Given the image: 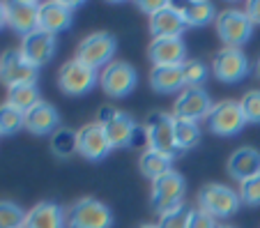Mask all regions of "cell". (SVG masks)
<instances>
[{"label": "cell", "instance_id": "1", "mask_svg": "<svg viewBox=\"0 0 260 228\" xmlns=\"http://www.w3.org/2000/svg\"><path fill=\"white\" fill-rule=\"evenodd\" d=\"M182 201H184V178L180 173L171 171L152 182L150 203H152L154 212H159V217L182 208Z\"/></svg>", "mask_w": 260, "mask_h": 228}, {"label": "cell", "instance_id": "2", "mask_svg": "<svg viewBox=\"0 0 260 228\" xmlns=\"http://www.w3.org/2000/svg\"><path fill=\"white\" fill-rule=\"evenodd\" d=\"M214 21H216V32H219L221 42L226 46H231V49H240L253 35V21L249 19L246 12L226 10L221 12Z\"/></svg>", "mask_w": 260, "mask_h": 228}, {"label": "cell", "instance_id": "3", "mask_svg": "<svg viewBox=\"0 0 260 228\" xmlns=\"http://www.w3.org/2000/svg\"><path fill=\"white\" fill-rule=\"evenodd\" d=\"M201 201V210H205L210 217L214 219H228L235 214V210L240 208V193L235 189L226 187V184H205L198 196Z\"/></svg>", "mask_w": 260, "mask_h": 228}, {"label": "cell", "instance_id": "4", "mask_svg": "<svg viewBox=\"0 0 260 228\" xmlns=\"http://www.w3.org/2000/svg\"><path fill=\"white\" fill-rule=\"evenodd\" d=\"M72 228H111L113 226V214L102 201L97 199H81L74 203L67 217Z\"/></svg>", "mask_w": 260, "mask_h": 228}, {"label": "cell", "instance_id": "5", "mask_svg": "<svg viewBox=\"0 0 260 228\" xmlns=\"http://www.w3.org/2000/svg\"><path fill=\"white\" fill-rule=\"evenodd\" d=\"M244 124H246V118L242 113L240 102H233V100L214 104L210 115H207V127L216 136H235L244 129Z\"/></svg>", "mask_w": 260, "mask_h": 228}, {"label": "cell", "instance_id": "6", "mask_svg": "<svg viewBox=\"0 0 260 228\" xmlns=\"http://www.w3.org/2000/svg\"><path fill=\"white\" fill-rule=\"evenodd\" d=\"M97 83H99L97 70L83 64L76 58L64 62L58 72V85L67 94H88Z\"/></svg>", "mask_w": 260, "mask_h": 228}, {"label": "cell", "instance_id": "7", "mask_svg": "<svg viewBox=\"0 0 260 228\" xmlns=\"http://www.w3.org/2000/svg\"><path fill=\"white\" fill-rule=\"evenodd\" d=\"M115 53V37L111 32H92L79 44L76 51V60L83 64L97 70V67H106L111 64V58Z\"/></svg>", "mask_w": 260, "mask_h": 228}, {"label": "cell", "instance_id": "8", "mask_svg": "<svg viewBox=\"0 0 260 228\" xmlns=\"http://www.w3.org/2000/svg\"><path fill=\"white\" fill-rule=\"evenodd\" d=\"M136 81H138V74L129 62H111L106 64L99 74V83H102L104 92L120 100V97H127L134 88H136Z\"/></svg>", "mask_w": 260, "mask_h": 228}, {"label": "cell", "instance_id": "9", "mask_svg": "<svg viewBox=\"0 0 260 228\" xmlns=\"http://www.w3.org/2000/svg\"><path fill=\"white\" fill-rule=\"evenodd\" d=\"M147 132V148L157 150L164 154H173L177 150L175 145V118L168 113H152L145 124Z\"/></svg>", "mask_w": 260, "mask_h": 228}, {"label": "cell", "instance_id": "10", "mask_svg": "<svg viewBox=\"0 0 260 228\" xmlns=\"http://www.w3.org/2000/svg\"><path fill=\"white\" fill-rule=\"evenodd\" d=\"M212 100L210 94L203 88H184L175 100V106H173V118L177 120H191V122H198V120L210 115L212 111Z\"/></svg>", "mask_w": 260, "mask_h": 228}, {"label": "cell", "instance_id": "11", "mask_svg": "<svg viewBox=\"0 0 260 228\" xmlns=\"http://www.w3.org/2000/svg\"><path fill=\"white\" fill-rule=\"evenodd\" d=\"M0 81L7 88L35 83L37 81V70L21 55L19 49H10L0 55Z\"/></svg>", "mask_w": 260, "mask_h": 228}, {"label": "cell", "instance_id": "12", "mask_svg": "<svg viewBox=\"0 0 260 228\" xmlns=\"http://www.w3.org/2000/svg\"><path fill=\"white\" fill-rule=\"evenodd\" d=\"M212 70H214L216 79L223 81V83H237V81H242L249 74V60L242 53V49L223 46V49L214 55Z\"/></svg>", "mask_w": 260, "mask_h": 228}, {"label": "cell", "instance_id": "13", "mask_svg": "<svg viewBox=\"0 0 260 228\" xmlns=\"http://www.w3.org/2000/svg\"><path fill=\"white\" fill-rule=\"evenodd\" d=\"M19 51L35 70H37V67L46 64L55 55V35H49L44 30H35V32L23 37Z\"/></svg>", "mask_w": 260, "mask_h": 228}, {"label": "cell", "instance_id": "14", "mask_svg": "<svg viewBox=\"0 0 260 228\" xmlns=\"http://www.w3.org/2000/svg\"><path fill=\"white\" fill-rule=\"evenodd\" d=\"M147 55L154 62V67H182L187 58V46L182 37H159V40H152Z\"/></svg>", "mask_w": 260, "mask_h": 228}, {"label": "cell", "instance_id": "15", "mask_svg": "<svg viewBox=\"0 0 260 228\" xmlns=\"http://www.w3.org/2000/svg\"><path fill=\"white\" fill-rule=\"evenodd\" d=\"M7 25L19 32V35H30L35 30H40V5L37 3H28V0H16V3H7Z\"/></svg>", "mask_w": 260, "mask_h": 228}, {"label": "cell", "instance_id": "16", "mask_svg": "<svg viewBox=\"0 0 260 228\" xmlns=\"http://www.w3.org/2000/svg\"><path fill=\"white\" fill-rule=\"evenodd\" d=\"M189 28V23L182 16V10L168 3L164 10H159L157 14L150 16V32L154 40L159 37H180L184 30Z\"/></svg>", "mask_w": 260, "mask_h": 228}, {"label": "cell", "instance_id": "17", "mask_svg": "<svg viewBox=\"0 0 260 228\" xmlns=\"http://www.w3.org/2000/svg\"><path fill=\"white\" fill-rule=\"evenodd\" d=\"M108 152H111V143L99 122L85 124L83 129H79V154H83L90 161H99Z\"/></svg>", "mask_w": 260, "mask_h": 228}, {"label": "cell", "instance_id": "18", "mask_svg": "<svg viewBox=\"0 0 260 228\" xmlns=\"http://www.w3.org/2000/svg\"><path fill=\"white\" fill-rule=\"evenodd\" d=\"M72 25V5L67 3H42L40 5V30L58 35Z\"/></svg>", "mask_w": 260, "mask_h": 228}, {"label": "cell", "instance_id": "19", "mask_svg": "<svg viewBox=\"0 0 260 228\" xmlns=\"http://www.w3.org/2000/svg\"><path fill=\"white\" fill-rule=\"evenodd\" d=\"M58 122H60L58 111H55L49 102H40V104L32 106V109L25 113L23 127L37 136H46V134L58 132Z\"/></svg>", "mask_w": 260, "mask_h": 228}, {"label": "cell", "instance_id": "20", "mask_svg": "<svg viewBox=\"0 0 260 228\" xmlns=\"http://www.w3.org/2000/svg\"><path fill=\"white\" fill-rule=\"evenodd\" d=\"M64 223L67 219H64L62 208L51 201H42L30 212H25L23 228H64Z\"/></svg>", "mask_w": 260, "mask_h": 228}, {"label": "cell", "instance_id": "21", "mask_svg": "<svg viewBox=\"0 0 260 228\" xmlns=\"http://www.w3.org/2000/svg\"><path fill=\"white\" fill-rule=\"evenodd\" d=\"M228 173L237 180L244 182L260 173V152L253 148H240L231 154L228 159Z\"/></svg>", "mask_w": 260, "mask_h": 228}, {"label": "cell", "instance_id": "22", "mask_svg": "<svg viewBox=\"0 0 260 228\" xmlns=\"http://www.w3.org/2000/svg\"><path fill=\"white\" fill-rule=\"evenodd\" d=\"M102 127H104V132H106V139H108V143H111V148H129L132 136L138 124L134 122V118L129 113L118 111V115H115L111 122L102 124Z\"/></svg>", "mask_w": 260, "mask_h": 228}, {"label": "cell", "instance_id": "23", "mask_svg": "<svg viewBox=\"0 0 260 228\" xmlns=\"http://www.w3.org/2000/svg\"><path fill=\"white\" fill-rule=\"evenodd\" d=\"M150 85L161 94L182 90L184 88L182 67H152V72H150Z\"/></svg>", "mask_w": 260, "mask_h": 228}, {"label": "cell", "instance_id": "24", "mask_svg": "<svg viewBox=\"0 0 260 228\" xmlns=\"http://www.w3.org/2000/svg\"><path fill=\"white\" fill-rule=\"evenodd\" d=\"M138 166H141V173L145 175L147 180L154 182L157 178H161V175L173 171V154H164V152H157V150L147 148L145 152L141 154Z\"/></svg>", "mask_w": 260, "mask_h": 228}, {"label": "cell", "instance_id": "25", "mask_svg": "<svg viewBox=\"0 0 260 228\" xmlns=\"http://www.w3.org/2000/svg\"><path fill=\"white\" fill-rule=\"evenodd\" d=\"M40 88L37 83H25V85H16V88H10L7 92V104L14 106L21 113H28L32 106L40 104Z\"/></svg>", "mask_w": 260, "mask_h": 228}, {"label": "cell", "instance_id": "26", "mask_svg": "<svg viewBox=\"0 0 260 228\" xmlns=\"http://www.w3.org/2000/svg\"><path fill=\"white\" fill-rule=\"evenodd\" d=\"M180 10H182L184 21L189 23V28H191V25H207L210 21L216 19L214 5L207 3V0H191V3H184Z\"/></svg>", "mask_w": 260, "mask_h": 228}, {"label": "cell", "instance_id": "27", "mask_svg": "<svg viewBox=\"0 0 260 228\" xmlns=\"http://www.w3.org/2000/svg\"><path fill=\"white\" fill-rule=\"evenodd\" d=\"M201 143V127L191 120L175 118V145L177 150H191Z\"/></svg>", "mask_w": 260, "mask_h": 228}, {"label": "cell", "instance_id": "28", "mask_svg": "<svg viewBox=\"0 0 260 228\" xmlns=\"http://www.w3.org/2000/svg\"><path fill=\"white\" fill-rule=\"evenodd\" d=\"M51 148L60 157H69V154L79 152V132H72V129H64V127L53 132Z\"/></svg>", "mask_w": 260, "mask_h": 228}, {"label": "cell", "instance_id": "29", "mask_svg": "<svg viewBox=\"0 0 260 228\" xmlns=\"http://www.w3.org/2000/svg\"><path fill=\"white\" fill-rule=\"evenodd\" d=\"M25 122V113L16 111L14 106L5 104L0 106V136H10V134H16Z\"/></svg>", "mask_w": 260, "mask_h": 228}, {"label": "cell", "instance_id": "30", "mask_svg": "<svg viewBox=\"0 0 260 228\" xmlns=\"http://www.w3.org/2000/svg\"><path fill=\"white\" fill-rule=\"evenodd\" d=\"M25 212L12 201H0V228H23Z\"/></svg>", "mask_w": 260, "mask_h": 228}, {"label": "cell", "instance_id": "31", "mask_svg": "<svg viewBox=\"0 0 260 228\" xmlns=\"http://www.w3.org/2000/svg\"><path fill=\"white\" fill-rule=\"evenodd\" d=\"M191 212H193V210H189L187 205H182V208L173 210V212L161 214V217H159L157 228H189Z\"/></svg>", "mask_w": 260, "mask_h": 228}, {"label": "cell", "instance_id": "32", "mask_svg": "<svg viewBox=\"0 0 260 228\" xmlns=\"http://www.w3.org/2000/svg\"><path fill=\"white\" fill-rule=\"evenodd\" d=\"M182 74H184V85L187 88H201V83L207 76V70L201 60H189V62L182 64Z\"/></svg>", "mask_w": 260, "mask_h": 228}, {"label": "cell", "instance_id": "33", "mask_svg": "<svg viewBox=\"0 0 260 228\" xmlns=\"http://www.w3.org/2000/svg\"><path fill=\"white\" fill-rule=\"evenodd\" d=\"M242 113H244L246 122H255L260 124V90H249L240 100Z\"/></svg>", "mask_w": 260, "mask_h": 228}, {"label": "cell", "instance_id": "34", "mask_svg": "<svg viewBox=\"0 0 260 228\" xmlns=\"http://www.w3.org/2000/svg\"><path fill=\"white\" fill-rule=\"evenodd\" d=\"M240 201L246 205H260V173L251 180L240 182Z\"/></svg>", "mask_w": 260, "mask_h": 228}, {"label": "cell", "instance_id": "35", "mask_svg": "<svg viewBox=\"0 0 260 228\" xmlns=\"http://www.w3.org/2000/svg\"><path fill=\"white\" fill-rule=\"evenodd\" d=\"M189 228H216V221H214V217H210V214L205 212V210H193Z\"/></svg>", "mask_w": 260, "mask_h": 228}, {"label": "cell", "instance_id": "36", "mask_svg": "<svg viewBox=\"0 0 260 228\" xmlns=\"http://www.w3.org/2000/svg\"><path fill=\"white\" fill-rule=\"evenodd\" d=\"M166 5H168V3H164V0H154V3H145V0H143V3H138V7H141L143 12H147L150 16L157 14V12H159V10H164Z\"/></svg>", "mask_w": 260, "mask_h": 228}, {"label": "cell", "instance_id": "37", "mask_svg": "<svg viewBox=\"0 0 260 228\" xmlns=\"http://www.w3.org/2000/svg\"><path fill=\"white\" fill-rule=\"evenodd\" d=\"M141 145H147V132H145V127H136V132H134V136H132V143H129V148H141Z\"/></svg>", "mask_w": 260, "mask_h": 228}, {"label": "cell", "instance_id": "38", "mask_svg": "<svg viewBox=\"0 0 260 228\" xmlns=\"http://www.w3.org/2000/svg\"><path fill=\"white\" fill-rule=\"evenodd\" d=\"M115 115H118V111H115L113 106H102V109H99V115H97V118H99L97 122L99 124H106V122H111Z\"/></svg>", "mask_w": 260, "mask_h": 228}, {"label": "cell", "instance_id": "39", "mask_svg": "<svg viewBox=\"0 0 260 228\" xmlns=\"http://www.w3.org/2000/svg\"><path fill=\"white\" fill-rule=\"evenodd\" d=\"M246 14H249V19L253 21V25L255 23L260 25V0H251L249 5H246Z\"/></svg>", "mask_w": 260, "mask_h": 228}, {"label": "cell", "instance_id": "40", "mask_svg": "<svg viewBox=\"0 0 260 228\" xmlns=\"http://www.w3.org/2000/svg\"><path fill=\"white\" fill-rule=\"evenodd\" d=\"M7 23V10H5V3H0V28Z\"/></svg>", "mask_w": 260, "mask_h": 228}, {"label": "cell", "instance_id": "41", "mask_svg": "<svg viewBox=\"0 0 260 228\" xmlns=\"http://www.w3.org/2000/svg\"><path fill=\"white\" fill-rule=\"evenodd\" d=\"M138 228H157V226H152V223H143V226H138Z\"/></svg>", "mask_w": 260, "mask_h": 228}, {"label": "cell", "instance_id": "42", "mask_svg": "<svg viewBox=\"0 0 260 228\" xmlns=\"http://www.w3.org/2000/svg\"><path fill=\"white\" fill-rule=\"evenodd\" d=\"M255 74L260 76V60H258V67H255Z\"/></svg>", "mask_w": 260, "mask_h": 228}, {"label": "cell", "instance_id": "43", "mask_svg": "<svg viewBox=\"0 0 260 228\" xmlns=\"http://www.w3.org/2000/svg\"><path fill=\"white\" fill-rule=\"evenodd\" d=\"M216 228H233V226H216Z\"/></svg>", "mask_w": 260, "mask_h": 228}]
</instances>
